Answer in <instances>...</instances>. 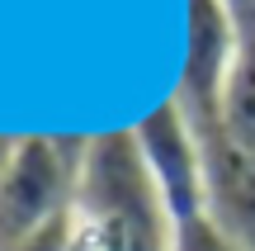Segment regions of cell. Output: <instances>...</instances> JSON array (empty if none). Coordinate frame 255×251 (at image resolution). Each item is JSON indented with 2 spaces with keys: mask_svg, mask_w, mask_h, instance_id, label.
<instances>
[{
  "mask_svg": "<svg viewBox=\"0 0 255 251\" xmlns=\"http://www.w3.org/2000/svg\"><path fill=\"white\" fill-rule=\"evenodd\" d=\"M85 142L62 138H19L0 157V251H19L38 233L57 228L81 190Z\"/></svg>",
  "mask_w": 255,
  "mask_h": 251,
  "instance_id": "1",
  "label": "cell"
},
{
  "mask_svg": "<svg viewBox=\"0 0 255 251\" xmlns=\"http://www.w3.org/2000/svg\"><path fill=\"white\" fill-rule=\"evenodd\" d=\"M81 199L104 204L119 218L123 233V251H170L175 247V223L161 209L151 180L142 171L132 133H100V138L85 142L81 157Z\"/></svg>",
  "mask_w": 255,
  "mask_h": 251,
  "instance_id": "2",
  "label": "cell"
},
{
  "mask_svg": "<svg viewBox=\"0 0 255 251\" xmlns=\"http://www.w3.org/2000/svg\"><path fill=\"white\" fill-rule=\"evenodd\" d=\"M142 171L151 180L161 209L170 214V223H189V218L208 214V176H203V147L194 133L189 114L175 100L156 104L146 119H137L132 128Z\"/></svg>",
  "mask_w": 255,
  "mask_h": 251,
  "instance_id": "3",
  "label": "cell"
},
{
  "mask_svg": "<svg viewBox=\"0 0 255 251\" xmlns=\"http://www.w3.org/2000/svg\"><path fill=\"white\" fill-rule=\"evenodd\" d=\"M203 147V176H208V218L232 237L241 251H255V157L241 152L222 133L218 114H189Z\"/></svg>",
  "mask_w": 255,
  "mask_h": 251,
  "instance_id": "4",
  "label": "cell"
},
{
  "mask_svg": "<svg viewBox=\"0 0 255 251\" xmlns=\"http://www.w3.org/2000/svg\"><path fill=\"white\" fill-rule=\"evenodd\" d=\"M237 62V24L222 0H189V43H184V71L170 100L184 114H218L227 71Z\"/></svg>",
  "mask_w": 255,
  "mask_h": 251,
  "instance_id": "5",
  "label": "cell"
},
{
  "mask_svg": "<svg viewBox=\"0 0 255 251\" xmlns=\"http://www.w3.org/2000/svg\"><path fill=\"white\" fill-rule=\"evenodd\" d=\"M218 119H222V133L255 157V43H237V62H232L227 85H222Z\"/></svg>",
  "mask_w": 255,
  "mask_h": 251,
  "instance_id": "6",
  "label": "cell"
},
{
  "mask_svg": "<svg viewBox=\"0 0 255 251\" xmlns=\"http://www.w3.org/2000/svg\"><path fill=\"white\" fill-rule=\"evenodd\" d=\"M62 251H123L119 218L104 204H90V199L76 195L71 214L62 223Z\"/></svg>",
  "mask_w": 255,
  "mask_h": 251,
  "instance_id": "7",
  "label": "cell"
},
{
  "mask_svg": "<svg viewBox=\"0 0 255 251\" xmlns=\"http://www.w3.org/2000/svg\"><path fill=\"white\" fill-rule=\"evenodd\" d=\"M170 251H241V247L203 214V218H189V223H175V247Z\"/></svg>",
  "mask_w": 255,
  "mask_h": 251,
  "instance_id": "8",
  "label": "cell"
},
{
  "mask_svg": "<svg viewBox=\"0 0 255 251\" xmlns=\"http://www.w3.org/2000/svg\"><path fill=\"white\" fill-rule=\"evenodd\" d=\"M237 24V43H255V0H222Z\"/></svg>",
  "mask_w": 255,
  "mask_h": 251,
  "instance_id": "9",
  "label": "cell"
},
{
  "mask_svg": "<svg viewBox=\"0 0 255 251\" xmlns=\"http://www.w3.org/2000/svg\"><path fill=\"white\" fill-rule=\"evenodd\" d=\"M62 223H66V218H62ZM62 223H57V228H47V233H38L33 242H24L19 251H62Z\"/></svg>",
  "mask_w": 255,
  "mask_h": 251,
  "instance_id": "10",
  "label": "cell"
}]
</instances>
